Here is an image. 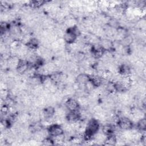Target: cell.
<instances>
[{
	"label": "cell",
	"mask_w": 146,
	"mask_h": 146,
	"mask_svg": "<svg viewBox=\"0 0 146 146\" xmlns=\"http://www.w3.org/2000/svg\"><path fill=\"white\" fill-rule=\"evenodd\" d=\"M118 127L121 130H128L132 128L133 123L129 117L123 116L121 118H119L117 121Z\"/></svg>",
	"instance_id": "6da1fadb"
},
{
	"label": "cell",
	"mask_w": 146,
	"mask_h": 146,
	"mask_svg": "<svg viewBox=\"0 0 146 146\" xmlns=\"http://www.w3.org/2000/svg\"><path fill=\"white\" fill-rule=\"evenodd\" d=\"M48 132L49 135L54 137L59 135L63 134L64 132V131L62 127L60 125L54 124L50 125L48 129Z\"/></svg>",
	"instance_id": "7a4b0ae2"
},
{
	"label": "cell",
	"mask_w": 146,
	"mask_h": 146,
	"mask_svg": "<svg viewBox=\"0 0 146 146\" xmlns=\"http://www.w3.org/2000/svg\"><path fill=\"white\" fill-rule=\"evenodd\" d=\"M65 106L67 109L68 110L70 111L78 110L79 107L77 100L73 98L68 99L65 102Z\"/></svg>",
	"instance_id": "3957f363"
},
{
	"label": "cell",
	"mask_w": 146,
	"mask_h": 146,
	"mask_svg": "<svg viewBox=\"0 0 146 146\" xmlns=\"http://www.w3.org/2000/svg\"><path fill=\"white\" fill-rule=\"evenodd\" d=\"M63 39L67 44H70L75 42L76 40L77 36L71 31L68 30L67 31L65 32Z\"/></svg>",
	"instance_id": "277c9868"
},
{
	"label": "cell",
	"mask_w": 146,
	"mask_h": 146,
	"mask_svg": "<svg viewBox=\"0 0 146 146\" xmlns=\"http://www.w3.org/2000/svg\"><path fill=\"white\" fill-rule=\"evenodd\" d=\"M99 44L104 50H110L113 46V43L110 39H103L100 40Z\"/></svg>",
	"instance_id": "5b68a950"
},
{
	"label": "cell",
	"mask_w": 146,
	"mask_h": 146,
	"mask_svg": "<svg viewBox=\"0 0 146 146\" xmlns=\"http://www.w3.org/2000/svg\"><path fill=\"white\" fill-rule=\"evenodd\" d=\"M89 80L90 76L85 73L79 74L76 78V82L79 84H86Z\"/></svg>",
	"instance_id": "8992f818"
},
{
	"label": "cell",
	"mask_w": 146,
	"mask_h": 146,
	"mask_svg": "<svg viewBox=\"0 0 146 146\" xmlns=\"http://www.w3.org/2000/svg\"><path fill=\"white\" fill-rule=\"evenodd\" d=\"M133 39L131 35H127L125 36L120 41V43L124 47H129L133 43Z\"/></svg>",
	"instance_id": "52a82bcc"
},
{
	"label": "cell",
	"mask_w": 146,
	"mask_h": 146,
	"mask_svg": "<svg viewBox=\"0 0 146 146\" xmlns=\"http://www.w3.org/2000/svg\"><path fill=\"white\" fill-rule=\"evenodd\" d=\"M137 128L140 131H144L145 127H146V121L145 118H142L140 119L137 122Z\"/></svg>",
	"instance_id": "ba28073f"
},
{
	"label": "cell",
	"mask_w": 146,
	"mask_h": 146,
	"mask_svg": "<svg viewBox=\"0 0 146 146\" xmlns=\"http://www.w3.org/2000/svg\"><path fill=\"white\" fill-rule=\"evenodd\" d=\"M136 25L137 26L138 28L140 29L141 30L145 29V21L144 19H141L140 20H138V21L136 22Z\"/></svg>",
	"instance_id": "9c48e42d"
}]
</instances>
